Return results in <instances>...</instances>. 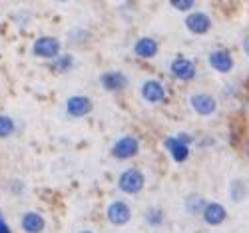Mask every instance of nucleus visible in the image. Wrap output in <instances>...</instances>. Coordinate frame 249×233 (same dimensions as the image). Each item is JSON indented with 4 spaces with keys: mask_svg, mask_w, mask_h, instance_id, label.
I'll return each mask as SVG.
<instances>
[{
    "mask_svg": "<svg viewBox=\"0 0 249 233\" xmlns=\"http://www.w3.org/2000/svg\"><path fill=\"white\" fill-rule=\"evenodd\" d=\"M143 185H146V176H143V172L140 167H128L124 169L122 176L118 178V187L120 192L128 194V196H136L140 194Z\"/></svg>",
    "mask_w": 249,
    "mask_h": 233,
    "instance_id": "f257e3e1",
    "label": "nucleus"
},
{
    "mask_svg": "<svg viewBox=\"0 0 249 233\" xmlns=\"http://www.w3.org/2000/svg\"><path fill=\"white\" fill-rule=\"evenodd\" d=\"M170 72L176 80H181V82H192L196 80L197 76V68L196 64L190 60V58H185V56H176L172 60V64H170Z\"/></svg>",
    "mask_w": 249,
    "mask_h": 233,
    "instance_id": "f03ea898",
    "label": "nucleus"
},
{
    "mask_svg": "<svg viewBox=\"0 0 249 233\" xmlns=\"http://www.w3.org/2000/svg\"><path fill=\"white\" fill-rule=\"evenodd\" d=\"M140 154V142L134 136H124L112 145V156L116 160H132Z\"/></svg>",
    "mask_w": 249,
    "mask_h": 233,
    "instance_id": "7ed1b4c3",
    "label": "nucleus"
},
{
    "mask_svg": "<svg viewBox=\"0 0 249 233\" xmlns=\"http://www.w3.org/2000/svg\"><path fill=\"white\" fill-rule=\"evenodd\" d=\"M207 62H210V66L219 72V74H230L235 66V60H233V54L230 50L225 48H217L213 52H210V56H207Z\"/></svg>",
    "mask_w": 249,
    "mask_h": 233,
    "instance_id": "20e7f679",
    "label": "nucleus"
},
{
    "mask_svg": "<svg viewBox=\"0 0 249 233\" xmlns=\"http://www.w3.org/2000/svg\"><path fill=\"white\" fill-rule=\"evenodd\" d=\"M32 54L38 58H58L60 56V40L54 36H40L32 44Z\"/></svg>",
    "mask_w": 249,
    "mask_h": 233,
    "instance_id": "39448f33",
    "label": "nucleus"
},
{
    "mask_svg": "<svg viewBox=\"0 0 249 233\" xmlns=\"http://www.w3.org/2000/svg\"><path fill=\"white\" fill-rule=\"evenodd\" d=\"M190 106L192 110L199 116H213L217 112V100L212 94H205V92H197L190 98Z\"/></svg>",
    "mask_w": 249,
    "mask_h": 233,
    "instance_id": "423d86ee",
    "label": "nucleus"
},
{
    "mask_svg": "<svg viewBox=\"0 0 249 233\" xmlns=\"http://www.w3.org/2000/svg\"><path fill=\"white\" fill-rule=\"evenodd\" d=\"M185 28L196 36H203V34H207L212 30V18L205 12H199V10L188 12V16H185Z\"/></svg>",
    "mask_w": 249,
    "mask_h": 233,
    "instance_id": "0eeeda50",
    "label": "nucleus"
},
{
    "mask_svg": "<svg viewBox=\"0 0 249 233\" xmlns=\"http://www.w3.org/2000/svg\"><path fill=\"white\" fill-rule=\"evenodd\" d=\"M106 217H108V221H110L112 225H126V223L132 219V209H130V205H128L126 201L116 199V201H112V203L108 205Z\"/></svg>",
    "mask_w": 249,
    "mask_h": 233,
    "instance_id": "6e6552de",
    "label": "nucleus"
},
{
    "mask_svg": "<svg viewBox=\"0 0 249 233\" xmlns=\"http://www.w3.org/2000/svg\"><path fill=\"white\" fill-rule=\"evenodd\" d=\"M140 92H142V98L148 104H161L168 98V90H165V86L158 80H146L142 84Z\"/></svg>",
    "mask_w": 249,
    "mask_h": 233,
    "instance_id": "1a4fd4ad",
    "label": "nucleus"
},
{
    "mask_svg": "<svg viewBox=\"0 0 249 233\" xmlns=\"http://www.w3.org/2000/svg\"><path fill=\"white\" fill-rule=\"evenodd\" d=\"M100 84L106 92H122L128 88V78L120 70H112V72H104L100 76Z\"/></svg>",
    "mask_w": 249,
    "mask_h": 233,
    "instance_id": "9d476101",
    "label": "nucleus"
},
{
    "mask_svg": "<svg viewBox=\"0 0 249 233\" xmlns=\"http://www.w3.org/2000/svg\"><path fill=\"white\" fill-rule=\"evenodd\" d=\"M94 104L88 96H72L66 100V114L72 118H84L92 112Z\"/></svg>",
    "mask_w": 249,
    "mask_h": 233,
    "instance_id": "9b49d317",
    "label": "nucleus"
},
{
    "mask_svg": "<svg viewBox=\"0 0 249 233\" xmlns=\"http://www.w3.org/2000/svg\"><path fill=\"white\" fill-rule=\"evenodd\" d=\"M203 221L207 225H221L225 219H227V209L219 203V201H207L205 209H203V214H201Z\"/></svg>",
    "mask_w": 249,
    "mask_h": 233,
    "instance_id": "f8f14e48",
    "label": "nucleus"
},
{
    "mask_svg": "<svg viewBox=\"0 0 249 233\" xmlns=\"http://www.w3.org/2000/svg\"><path fill=\"white\" fill-rule=\"evenodd\" d=\"M163 145H165V150L170 152V156H172V160L176 163H183L185 160L190 158V145L179 142L178 138H165Z\"/></svg>",
    "mask_w": 249,
    "mask_h": 233,
    "instance_id": "ddd939ff",
    "label": "nucleus"
},
{
    "mask_svg": "<svg viewBox=\"0 0 249 233\" xmlns=\"http://www.w3.org/2000/svg\"><path fill=\"white\" fill-rule=\"evenodd\" d=\"M158 50H160L158 42H156L154 38H150V36L140 38L136 44H134V54H136L138 58H142V60H152V58L158 54Z\"/></svg>",
    "mask_w": 249,
    "mask_h": 233,
    "instance_id": "4468645a",
    "label": "nucleus"
},
{
    "mask_svg": "<svg viewBox=\"0 0 249 233\" xmlns=\"http://www.w3.org/2000/svg\"><path fill=\"white\" fill-rule=\"evenodd\" d=\"M20 225H22V229L26 233H42L44 227H46V221L40 214H36V211H28V214L22 215Z\"/></svg>",
    "mask_w": 249,
    "mask_h": 233,
    "instance_id": "2eb2a0df",
    "label": "nucleus"
},
{
    "mask_svg": "<svg viewBox=\"0 0 249 233\" xmlns=\"http://www.w3.org/2000/svg\"><path fill=\"white\" fill-rule=\"evenodd\" d=\"M207 201L205 197H201L199 194H192L185 197V209H188V214L196 215V214H203V209H205Z\"/></svg>",
    "mask_w": 249,
    "mask_h": 233,
    "instance_id": "dca6fc26",
    "label": "nucleus"
},
{
    "mask_svg": "<svg viewBox=\"0 0 249 233\" xmlns=\"http://www.w3.org/2000/svg\"><path fill=\"white\" fill-rule=\"evenodd\" d=\"M245 196H247V187H245V181H241V179H233L231 181V185H230V197L233 199V201H243L245 199Z\"/></svg>",
    "mask_w": 249,
    "mask_h": 233,
    "instance_id": "f3484780",
    "label": "nucleus"
},
{
    "mask_svg": "<svg viewBox=\"0 0 249 233\" xmlns=\"http://www.w3.org/2000/svg\"><path fill=\"white\" fill-rule=\"evenodd\" d=\"M163 221H165L163 209H160V207H150V209L146 211V223H148V225L160 227V225H163Z\"/></svg>",
    "mask_w": 249,
    "mask_h": 233,
    "instance_id": "a211bd4d",
    "label": "nucleus"
},
{
    "mask_svg": "<svg viewBox=\"0 0 249 233\" xmlns=\"http://www.w3.org/2000/svg\"><path fill=\"white\" fill-rule=\"evenodd\" d=\"M54 70H58V72H66V70H70L72 66H74V56H70V54H64V56H58V58H54Z\"/></svg>",
    "mask_w": 249,
    "mask_h": 233,
    "instance_id": "6ab92c4d",
    "label": "nucleus"
},
{
    "mask_svg": "<svg viewBox=\"0 0 249 233\" xmlns=\"http://www.w3.org/2000/svg\"><path fill=\"white\" fill-rule=\"evenodd\" d=\"M14 134V120L10 116H0V138H8Z\"/></svg>",
    "mask_w": 249,
    "mask_h": 233,
    "instance_id": "aec40b11",
    "label": "nucleus"
},
{
    "mask_svg": "<svg viewBox=\"0 0 249 233\" xmlns=\"http://www.w3.org/2000/svg\"><path fill=\"white\" fill-rule=\"evenodd\" d=\"M170 4L179 12H190L196 6V0H170Z\"/></svg>",
    "mask_w": 249,
    "mask_h": 233,
    "instance_id": "412c9836",
    "label": "nucleus"
},
{
    "mask_svg": "<svg viewBox=\"0 0 249 233\" xmlns=\"http://www.w3.org/2000/svg\"><path fill=\"white\" fill-rule=\"evenodd\" d=\"M176 138H178L179 142H183V143H188V145H190V143L194 142V136H192V134H185V132H181V134H178Z\"/></svg>",
    "mask_w": 249,
    "mask_h": 233,
    "instance_id": "4be33fe9",
    "label": "nucleus"
},
{
    "mask_svg": "<svg viewBox=\"0 0 249 233\" xmlns=\"http://www.w3.org/2000/svg\"><path fill=\"white\" fill-rule=\"evenodd\" d=\"M241 48H243L245 56H249V34H247V36H243V42H241Z\"/></svg>",
    "mask_w": 249,
    "mask_h": 233,
    "instance_id": "5701e85b",
    "label": "nucleus"
},
{
    "mask_svg": "<svg viewBox=\"0 0 249 233\" xmlns=\"http://www.w3.org/2000/svg\"><path fill=\"white\" fill-rule=\"evenodd\" d=\"M0 233H12L10 231V227L4 223V219H2V215H0Z\"/></svg>",
    "mask_w": 249,
    "mask_h": 233,
    "instance_id": "b1692460",
    "label": "nucleus"
},
{
    "mask_svg": "<svg viewBox=\"0 0 249 233\" xmlns=\"http://www.w3.org/2000/svg\"><path fill=\"white\" fill-rule=\"evenodd\" d=\"M245 154H247V158H249V143L245 145Z\"/></svg>",
    "mask_w": 249,
    "mask_h": 233,
    "instance_id": "393cba45",
    "label": "nucleus"
},
{
    "mask_svg": "<svg viewBox=\"0 0 249 233\" xmlns=\"http://www.w3.org/2000/svg\"><path fill=\"white\" fill-rule=\"evenodd\" d=\"M80 233H94V231H80Z\"/></svg>",
    "mask_w": 249,
    "mask_h": 233,
    "instance_id": "a878e982",
    "label": "nucleus"
},
{
    "mask_svg": "<svg viewBox=\"0 0 249 233\" xmlns=\"http://www.w3.org/2000/svg\"><path fill=\"white\" fill-rule=\"evenodd\" d=\"M58 2H68V0H58Z\"/></svg>",
    "mask_w": 249,
    "mask_h": 233,
    "instance_id": "bb28decb",
    "label": "nucleus"
},
{
    "mask_svg": "<svg viewBox=\"0 0 249 233\" xmlns=\"http://www.w3.org/2000/svg\"><path fill=\"white\" fill-rule=\"evenodd\" d=\"M0 215H2V214H0Z\"/></svg>",
    "mask_w": 249,
    "mask_h": 233,
    "instance_id": "cd10ccee",
    "label": "nucleus"
}]
</instances>
